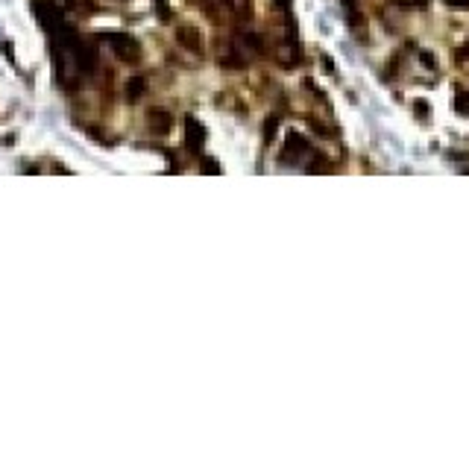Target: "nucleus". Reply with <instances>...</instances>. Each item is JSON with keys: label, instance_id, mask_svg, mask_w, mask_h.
Instances as JSON below:
<instances>
[{"label": "nucleus", "instance_id": "nucleus-1", "mask_svg": "<svg viewBox=\"0 0 469 469\" xmlns=\"http://www.w3.org/2000/svg\"><path fill=\"white\" fill-rule=\"evenodd\" d=\"M108 41L115 45V53H117V59H124V62H138V56H141V47L135 45L129 36H108Z\"/></svg>", "mask_w": 469, "mask_h": 469}, {"label": "nucleus", "instance_id": "nucleus-5", "mask_svg": "<svg viewBox=\"0 0 469 469\" xmlns=\"http://www.w3.org/2000/svg\"><path fill=\"white\" fill-rule=\"evenodd\" d=\"M200 138H203V129L194 124V121H188V147L197 150V147H200Z\"/></svg>", "mask_w": 469, "mask_h": 469}, {"label": "nucleus", "instance_id": "nucleus-2", "mask_svg": "<svg viewBox=\"0 0 469 469\" xmlns=\"http://www.w3.org/2000/svg\"><path fill=\"white\" fill-rule=\"evenodd\" d=\"M150 129L156 135H165V133H170V126H173V117H170V112H165V108H150Z\"/></svg>", "mask_w": 469, "mask_h": 469}, {"label": "nucleus", "instance_id": "nucleus-3", "mask_svg": "<svg viewBox=\"0 0 469 469\" xmlns=\"http://www.w3.org/2000/svg\"><path fill=\"white\" fill-rule=\"evenodd\" d=\"M176 38H179L188 50L203 53V38H200V32L194 30V27H179V30H176Z\"/></svg>", "mask_w": 469, "mask_h": 469}, {"label": "nucleus", "instance_id": "nucleus-4", "mask_svg": "<svg viewBox=\"0 0 469 469\" xmlns=\"http://www.w3.org/2000/svg\"><path fill=\"white\" fill-rule=\"evenodd\" d=\"M144 89H147L144 76H133V80L126 82V100H138V97L144 94Z\"/></svg>", "mask_w": 469, "mask_h": 469}]
</instances>
